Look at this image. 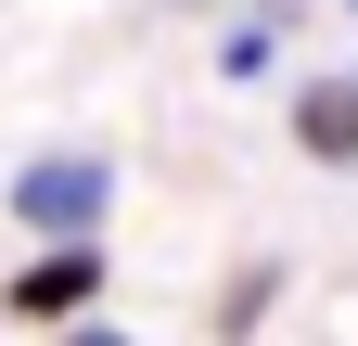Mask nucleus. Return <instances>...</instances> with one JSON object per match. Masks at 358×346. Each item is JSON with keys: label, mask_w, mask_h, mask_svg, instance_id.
I'll return each instance as SVG.
<instances>
[{"label": "nucleus", "mask_w": 358, "mask_h": 346, "mask_svg": "<svg viewBox=\"0 0 358 346\" xmlns=\"http://www.w3.org/2000/svg\"><path fill=\"white\" fill-rule=\"evenodd\" d=\"M294 141L307 154H358V77H307L294 90Z\"/></svg>", "instance_id": "7ed1b4c3"}, {"label": "nucleus", "mask_w": 358, "mask_h": 346, "mask_svg": "<svg viewBox=\"0 0 358 346\" xmlns=\"http://www.w3.org/2000/svg\"><path fill=\"white\" fill-rule=\"evenodd\" d=\"M64 346H128V333H103V321H90V333H64Z\"/></svg>", "instance_id": "20e7f679"}, {"label": "nucleus", "mask_w": 358, "mask_h": 346, "mask_svg": "<svg viewBox=\"0 0 358 346\" xmlns=\"http://www.w3.org/2000/svg\"><path fill=\"white\" fill-rule=\"evenodd\" d=\"M103 167H90V154H52V167H26V180H13V219L26 231H52V244H90V231H103Z\"/></svg>", "instance_id": "f257e3e1"}, {"label": "nucleus", "mask_w": 358, "mask_h": 346, "mask_svg": "<svg viewBox=\"0 0 358 346\" xmlns=\"http://www.w3.org/2000/svg\"><path fill=\"white\" fill-rule=\"evenodd\" d=\"M90 295H103V244H38L13 270V321H90Z\"/></svg>", "instance_id": "f03ea898"}, {"label": "nucleus", "mask_w": 358, "mask_h": 346, "mask_svg": "<svg viewBox=\"0 0 358 346\" xmlns=\"http://www.w3.org/2000/svg\"><path fill=\"white\" fill-rule=\"evenodd\" d=\"M345 13H358V0H345Z\"/></svg>", "instance_id": "39448f33"}]
</instances>
